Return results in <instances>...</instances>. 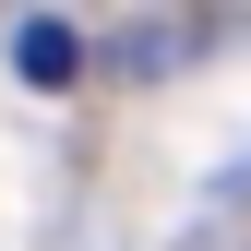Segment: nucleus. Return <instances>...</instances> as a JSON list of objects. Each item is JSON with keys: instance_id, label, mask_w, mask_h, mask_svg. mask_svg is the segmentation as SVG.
I'll return each mask as SVG.
<instances>
[{"instance_id": "f257e3e1", "label": "nucleus", "mask_w": 251, "mask_h": 251, "mask_svg": "<svg viewBox=\"0 0 251 251\" xmlns=\"http://www.w3.org/2000/svg\"><path fill=\"white\" fill-rule=\"evenodd\" d=\"M24 72L60 84V72H72V36H60V24H24Z\"/></svg>"}]
</instances>
